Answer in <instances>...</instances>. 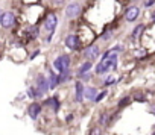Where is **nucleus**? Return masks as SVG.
<instances>
[{
  "label": "nucleus",
  "instance_id": "nucleus-17",
  "mask_svg": "<svg viewBox=\"0 0 155 135\" xmlns=\"http://www.w3.org/2000/svg\"><path fill=\"white\" fill-rule=\"evenodd\" d=\"M129 102H131V99H129V97H125V99H122V100H120L119 106H120V108H122V106H126V105H128Z\"/></svg>",
  "mask_w": 155,
  "mask_h": 135
},
{
  "label": "nucleus",
  "instance_id": "nucleus-20",
  "mask_svg": "<svg viewBox=\"0 0 155 135\" xmlns=\"http://www.w3.org/2000/svg\"><path fill=\"white\" fill-rule=\"evenodd\" d=\"M114 81H116V79H114V78H113V76H111V78H110V79H107V81H105V84H107V85H110V84H113V82H114Z\"/></svg>",
  "mask_w": 155,
  "mask_h": 135
},
{
  "label": "nucleus",
  "instance_id": "nucleus-11",
  "mask_svg": "<svg viewBox=\"0 0 155 135\" xmlns=\"http://www.w3.org/2000/svg\"><path fill=\"white\" fill-rule=\"evenodd\" d=\"M58 82H59V78L53 72H49V88H55Z\"/></svg>",
  "mask_w": 155,
  "mask_h": 135
},
{
  "label": "nucleus",
  "instance_id": "nucleus-16",
  "mask_svg": "<svg viewBox=\"0 0 155 135\" xmlns=\"http://www.w3.org/2000/svg\"><path fill=\"white\" fill-rule=\"evenodd\" d=\"M90 69H91V64H90V62H85V64H84V65L81 67V70H79V75H82L84 72H87V70H90Z\"/></svg>",
  "mask_w": 155,
  "mask_h": 135
},
{
  "label": "nucleus",
  "instance_id": "nucleus-3",
  "mask_svg": "<svg viewBox=\"0 0 155 135\" xmlns=\"http://www.w3.org/2000/svg\"><path fill=\"white\" fill-rule=\"evenodd\" d=\"M56 23H58V20H56V15H55L53 12L47 14V17H46V21H44V26H46V29H47L50 34L55 31V27H56Z\"/></svg>",
  "mask_w": 155,
  "mask_h": 135
},
{
  "label": "nucleus",
  "instance_id": "nucleus-9",
  "mask_svg": "<svg viewBox=\"0 0 155 135\" xmlns=\"http://www.w3.org/2000/svg\"><path fill=\"white\" fill-rule=\"evenodd\" d=\"M37 90H40V93H46L49 90V82L46 81L44 76H38L37 78Z\"/></svg>",
  "mask_w": 155,
  "mask_h": 135
},
{
  "label": "nucleus",
  "instance_id": "nucleus-13",
  "mask_svg": "<svg viewBox=\"0 0 155 135\" xmlns=\"http://www.w3.org/2000/svg\"><path fill=\"white\" fill-rule=\"evenodd\" d=\"M96 88H87L85 91H84V97L85 99H88V100H94V97H96Z\"/></svg>",
  "mask_w": 155,
  "mask_h": 135
},
{
  "label": "nucleus",
  "instance_id": "nucleus-19",
  "mask_svg": "<svg viewBox=\"0 0 155 135\" xmlns=\"http://www.w3.org/2000/svg\"><path fill=\"white\" fill-rule=\"evenodd\" d=\"M105 94H107V93L104 91V93H101L99 96H96V97H94V102H101V100H102V99L105 97Z\"/></svg>",
  "mask_w": 155,
  "mask_h": 135
},
{
  "label": "nucleus",
  "instance_id": "nucleus-24",
  "mask_svg": "<svg viewBox=\"0 0 155 135\" xmlns=\"http://www.w3.org/2000/svg\"><path fill=\"white\" fill-rule=\"evenodd\" d=\"M152 21H155V11L152 12Z\"/></svg>",
  "mask_w": 155,
  "mask_h": 135
},
{
  "label": "nucleus",
  "instance_id": "nucleus-7",
  "mask_svg": "<svg viewBox=\"0 0 155 135\" xmlns=\"http://www.w3.org/2000/svg\"><path fill=\"white\" fill-rule=\"evenodd\" d=\"M65 46H67L68 49L76 50L78 47H79V38H78L76 35H68V37L65 38Z\"/></svg>",
  "mask_w": 155,
  "mask_h": 135
},
{
  "label": "nucleus",
  "instance_id": "nucleus-8",
  "mask_svg": "<svg viewBox=\"0 0 155 135\" xmlns=\"http://www.w3.org/2000/svg\"><path fill=\"white\" fill-rule=\"evenodd\" d=\"M138 14H140L138 8H137V6H131V8L126 9V12H125V18H126L128 21H134V20L138 17Z\"/></svg>",
  "mask_w": 155,
  "mask_h": 135
},
{
  "label": "nucleus",
  "instance_id": "nucleus-10",
  "mask_svg": "<svg viewBox=\"0 0 155 135\" xmlns=\"http://www.w3.org/2000/svg\"><path fill=\"white\" fill-rule=\"evenodd\" d=\"M40 112H41V106L38 105V103H32V105H29V108H28V114L31 115V118H37L38 115H40Z\"/></svg>",
  "mask_w": 155,
  "mask_h": 135
},
{
  "label": "nucleus",
  "instance_id": "nucleus-15",
  "mask_svg": "<svg viewBox=\"0 0 155 135\" xmlns=\"http://www.w3.org/2000/svg\"><path fill=\"white\" fill-rule=\"evenodd\" d=\"M29 94L32 96V97H40L43 93H40V91H37V88L35 87H32V88H29Z\"/></svg>",
  "mask_w": 155,
  "mask_h": 135
},
{
  "label": "nucleus",
  "instance_id": "nucleus-18",
  "mask_svg": "<svg viewBox=\"0 0 155 135\" xmlns=\"http://www.w3.org/2000/svg\"><path fill=\"white\" fill-rule=\"evenodd\" d=\"M90 135H101V129L97 126H94L91 130H90Z\"/></svg>",
  "mask_w": 155,
  "mask_h": 135
},
{
  "label": "nucleus",
  "instance_id": "nucleus-12",
  "mask_svg": "<svg viewBox=\"0 0 155 135\" xmlns=\"http://www.w3.org/2000/svg\"><path fill=\"white\" fill-rule=\"evenodd\" d=\"M82 94H84V85H82V82H76V100L78 102L82 100Z\"/></svg>",
  "mask_w": 155,
  "mask_h": 135
},
{
  "label": "nucleus",
  "instance_id": "nucleus-21",
  "mask_svg": "<svg viewBox=\"0 0 155 135\" xmlns=\"http://www.w3.org/2000/svg\"><path fill=\"white\" fill-rule=\"evenodd\" d=\"M153 3H155V0H147V2H146V6L149 8V6H152Z\"/></svg>",
  "mask_w": 155,
  "mask_h": 135
},
{
  "label": "nucleus",
  "instance_id": "nucleus-26",
  "mask_svg": "<svg viewBox=\"0 0 155 135\" xmlns=\"http://www.w3.org/2000/svg\"><path fill=\"white\" fill-rule=\"evenodd\" d=\"M153 135H155V133H153Z\"/></svg>",
  "mask_w": 155,
  "mask_h": 135
},
{
  "label": "nucleus",
  "instance_id": "nucleus-5",
  "mask_svg": "<svg viewBox=\"0 0 155 135\" xmlns=\"http://www.w3.org/2000/svg\"><path fill=\"white\" fill-rule=\"evenodd\" d=\"M0 20H2V26H3V27H11V26L14 24V21H15L12 12H3Z\"/></svg>",
  "mask_w": 155,
  "mask_h": 135
},
{
  "label": "nucleus",
  "instance_id": "nucleus-23",
  "mask_svg": "<svg viewBox=\"0 0 155 135\" xmlns=\"http://www.w3.org/2000/svg\"><path fill=\"white\" fill-rule=\"evenodd\" d=\"M143 55H144V50H138L137 52V56H143Z\"/></svg>",
  "mask_w": 155,
  "mask_h": 135
},
{
  "label": "nucleus",
  "instance_id": "nucleus-4",
  "mask_svg": "<svg viewBox=\"0 0 155 135\" xmlns=\"http://www.w3.org/2000/svg\"><path fill=\"white\" fill-rule=\"evenodd\" d=\"M81 14V6L78 5V3H71V5H68L67 6V9H65V15L68 17V18H74V17H78Z\"/></svg>",
  "mask_w": 155,
  "mask_h": 135
},
{
  "label": "nucleus",
  "instance_id": "nucleus-25",
  "mask_svg": "<svg viewBox=\"0 0 155 135\" xmlns=\"http://www.w3.org/2000/svg\"><path fill=\"white\" fill-rule=\"evenodd\" d=\"M152 112H153V114H155V106H153V108H152Z\"/></svg>",
  "mask_w": 155,
  "mask_h": 135
},
{
  "label": "nucleus",
  "instance_id": "nucleus-6",
  "mask_svg": "<svg viewBox=\"0 0 155 135\" xmlns=\"http://www.w3.org/2000/svg\"><path fill=\"white\" fill-rule=\"evenodd\" d=\"M85 58L87 59H90V61H93V59H96L97 56H99V47L97 46H90V47H87L85 49Z\"/></svg>",
  "mask_w": 155,
  "mask_h": 135
},
{
  "label": "nucleus",
  "instance_id": "nucleus-2",
  "mask_svg": "<svg viewBox=\"0 0 155 135\" xmlns=\"http://www.w3.org/2000/svg\"><path fill=\"white\" fill-rule=\"evenodd\" d=\"M68 65H70V58H68L67 55H61V56L56 58V61H55V67H56V70L61 72V75L68 70Z\"/></svg>",
  "mask_w": 155,
  "mask_h": 135
},
{
  "label": "nucleus",
  "instance_id": "nucleus-14",
  "mask_svg": "<svg viewBox=\"0 0 155 135\" xmlns=\"http://www.w3.org/2000/svg\"><path fill=\"white\" fill-rule=\"evenodd\" d=\"M143 29H144V26H143V24L137 26V27L134 29V32H132V38H134V40H135V38H138V37H140V34L143 32Z\"/></svg>",
  "mask_w": 155,
  "mask_h": 135
},
{
  "label": "nucleus",
  "instance_id": "nucleus-1",
  "mask_svg": "<svg viewBox=\"0 0 155 135\" xmlns=\"http://www.w3.org/2000/svg\"><path fill=\"white\" fill-rule=\"evenodd\" d=\"M117 50H120V49L117 47V49H114V50H108V52L105 53V56H104L102 62L97 65L96 73H105L107 70L114 69L116 64H117V53H116Z\"/></svg>",
  "mask_w": 155,
  "mask_h": 135
},
{
  "label": "nucleus",
  "instance_id": "nucleus-22",
  "mask_svg": "<svg viewBox=\"0 0 155 135\" xmlns=\"http://www.w3.org/2000/svg\"><path fill=\"white\" fill-rule=\"evenodd\" d=\"M53 3H55V5H62L64 0H53Z\"/></svg>",
  "mask_w": 155,
  "mask_h": 135
}]
</instances>
